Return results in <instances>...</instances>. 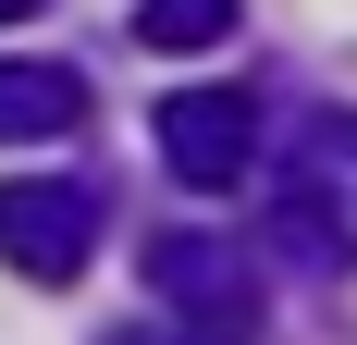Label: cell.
I'll return each instance as SVG.
<instances>
[{"mask_svg":"<svg viewBox=\"0 0 357 345\" xmlns=\"http://www.w3.org/2000/svg\"><path fill=\"white\" fill-rule=\"evenodd\" d=\"M148 296L185 345H259V259L234 235H148Z\"/></svg>","mask_w":357,"mask_h":345,"instance_id":"obj_1","label":"cell"},{"mask_svg":"<svg viewBox=\"0 0 357 345\" xmlns=\"http://www.w3.org/2000/svg\"><path fill=\"white\" fill-rule=\"evenodd\" d=\"M271 198H284V235L296 259H321V272H357V111H308L271 172Z\"/></svg>","mask_w":357,"mask_h":345,"instance_id":"obj_2","label":"cell"},{"mask_svg":"<svg viewBox=\"0 0 357 345\" xmlns=\"http://www.w3.org/2000/svg\"><path fill=\"white\" fill-rule=\"evenodd\" d=\"M86 259H99V185H74V172H13V185H0V272L74 284Z\"/></svg>","mask_w":357,"mask_h":345,"instance_id":"obj_3","label":"cell"},{"mask_svg":"<svg viewBox=\"0 0 357 345\" xmlns=\"http://www.w3.org/2000/svg\"><path fill=\"white\" fill-rule=\"evenodd\" d=\"M160 161H173V185H197V198H234L259 172V99L247 87H173V99H160Z\"/></svg>","mask_w":357,"mask_h":345,"instance_id":"obj_4","label":"cell"},{"mask_svg":"<svg viewBox=\"0 0 357 345\" xmlns=\"http://www.w3.org/2000/svg\"><path fill=\"white\" fill-rule=\"evenodd\" d=\"M74 124H86V74L74 62H0V148L74 136Z\"/></svg>","mask_w":357,"mask_h":345,"instance_id":"obj_5","label":"cell"},{"mask_svg":"<svg viewBox=\"0 0 357 345\" xmlns=\"http://www.w3.org/2000/svg\"><path fill=\"white\" fill-rule=\"evenodd\" d=\"M247 0H136V37L148 50H222Z\"/></svg>","mask_w":357,"mask_h":345,"instance_id":"obj_6","label":"cell"},{"mask_svg":"<svg viewBox=\"0 0 357 345\" xmlns=\"http://www.w3.org/2000/svg\"><path fill=\"white\" fill-rule=\"evenodd\" d=\"M99 345H185V333H173V321H160V333H99Z\"/></svg>","mask_w":357,"mask_h":345,"instance_id":"obj_7","label":"cell"},{"mask_svg":"<svg viewBox=\"0 0 357 345\" xmlns=\"http://www.w3.org/2000/svg\"><path fill=\"white\" fill-rule=\"evenodd\" d=\"M25 13H50V0H0V25H25Z\"/></svg>","mask_w":357,"mask_h":345,"instance_id":"obj_8","label":"cell"}]
</instances>
